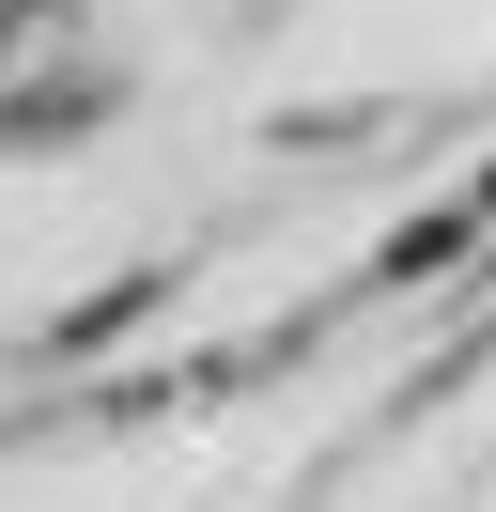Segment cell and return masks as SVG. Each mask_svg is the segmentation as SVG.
Wrapping results in <instances>:
<instances>
[{
  "mask_svg": "<svg viewBox=\"0 0 496 512\" xmlns=\"http://www.w3.org/2000/svg\"><path fill=\"white\" fill-rule=\"evenodd\" d=\"M109 109V63H93L78 0H0V140H47Z\"/></svg>",
  "mask_w": 496,
  "mask_h": 512,
  "instance_id": "1",
  "label": "cell"
}]
</instances>
